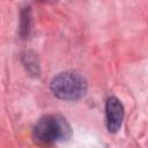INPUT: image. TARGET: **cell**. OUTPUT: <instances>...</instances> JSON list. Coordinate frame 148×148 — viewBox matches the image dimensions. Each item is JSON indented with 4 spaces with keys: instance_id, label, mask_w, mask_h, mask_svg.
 <instances>
[{
    "instance_id": "cell-3",
    "label": "cell",
    "mask_w": 148,
    "mask_h": 148,
    "mask_svg": "<svg viewBox=\"0 0 148 148\" xmlns=\"http://www.w3.org/2000/svg\"><path fill=\"white\" fill-rule=\"evenodd\" d=\"M124 114L125 111L121 102L114 96L109 97L105 103V120L106 128L110 133H117L120 130Z\"/></svg>"
},
{
    "instance_id": "cell-1",
    "label": "cell",
    "mask_w": 148,
    "mask_h": 148,
    "mask_svg": "<svg viewBox=\"0 0 148 148\" xmlns=\"http://www.w3.org/2000/svg\"><path fill=\"white\" fill-rule=\"evenodd\" d=\"M72 135V128L68 121L58 114H47L42 117L34 127L32 136L37 142L54 143L68 140Z\"/></svg>"
},
{
    "instance_id": "cell-2",
    "label": "cell",
    "mask_w": 148,
    "mask_h": 148,
    "mask_svg": "<svg viewBox=\"0 0 148 148\" xmlns=\"http://www.w3.org/2000/svg\"><path fill=\"white\" fill-rule=\"evenodd\" d=\"M53 95L64 101H77L87 92L86 79L73 71H67L56 75L50 84Z\"/></svg>"
},
{
    "instance_id": "cell-6",
    "label": "cell",
    "mask_w": 148,
    "mask_h": 148,
    "mask_svg": "<svg viewBox=\"0 0 148 148\" xmlns=\"http://www.w3.org/2000/svg\"><path fill=\"white\" fill-rule=\"evenodd\" d=\"M40 1H46V0H40Z\"/></svg>"
},
{
    "instance_id": "cell-5",
    "label": "cell",
    "mask_w": 148,
    "mask_h": 148,
    "mask_svg": "<svg viewBox=\"0 0 148 148\" xmlns=\"http://www.w3.org/2000/svg\"><path fill=\"white\" fill-rule=\"evenodd\" d=\"M31 29V10L30 7L23 8L20 18V35L22 38H28Z\"/></svg>"
},
{
    "instance_id": "cell-4",
    "label": "cell",
    "mask_w": 148,
    "mask_h": 148,
    "mask_svg": "<svg viewBox=\"0 0 148 148\" xmlns=\"http://www.w3.org/2000/svg\"><path fill=\"white\" fill-rule=\"evenodd\" d=\"M22 62L24 65V67L27 68V71L31 74V75H35V76H38L39 75V62H38V58L37 56L31 52V51H28L25 53L22 54Z\"/></svg>"
}]
</instances>
